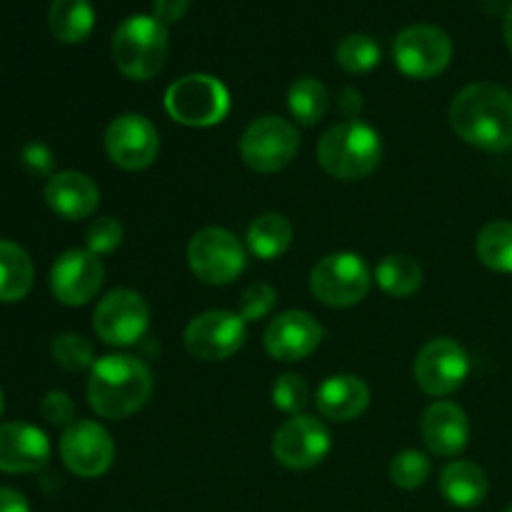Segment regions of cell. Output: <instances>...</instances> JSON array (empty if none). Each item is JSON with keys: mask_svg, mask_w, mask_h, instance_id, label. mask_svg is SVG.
I'll use <instances>...</instances> for the list:
<instances>
[{"mask_svg": "<svg viewBox=\"0 0 512 512\" xmlns=\"http://www.w3.org/2000/svg\"><path fill=\"white\" fill-rule=\"evenodd\" d=\"M450 125L465 143L505 153L512 148V93L495 83L468 85L450 103Z\"/></svg>", "mask_w": 512, "mask_h": 512, "instance_id": "obj_1", "label": "cell"}, {"mask_svg": "<svg viewBox=\"0 0 512 512\" xmlns=\"http://www.w3.org/2000/svg\"><path fill=\"white\" fill-rule=\"evenodd\" d=\"M153 393V373L133 355H105L90 368V408L108 420H125L138 413Z\"/></svg>", "mask_w": 512, "mask_h": 512, "instance_id": "obj_2", "label": "cell"}, {"mask_svg": "<svg viewBox=\"0 0 512 512\" xmlns=\"http://www.w3.org/2000/svg\"><path fill=\"white\" fill-rule=\"evenodd\" d=\"M383 158V140L373 125L345 120L333 125L318 143V163L338 180H360L373 173Z\"/></svg>", "mask_w": 512, "mask_h": 512, "instance_id": "obj_3", "label": "cell"}, {"mask_svg": "<svg viewBox=\"0 0 512 512\" xmlns=\"http://www.w3.org/2000/svg\"><path fill=\"white\" fill-rule=\"evenodd\" d=\"M168 28L155 15H133L113 35V60L130 80H150L168 60Z\"/></svg>", "mask_w": 512, "mask_h": 512, "instance_id": "obj_4", "label": "cell"}, {"mask_svg": "<svg viewBox=\"0 0 512 512\" xmlns=\"http://www.w3.org/2000/svg\"><path fill=\"white\" fill-rule=\"evenodd\" d=\"M165 110L175 123L190 125V128H210L228 115L230 93L213 75H185L175 80L165 93Z\"/></svg>", "mask_w": 512, "mask_h": 512, "instance_id": "obj_5", "label": "cell"}, {"mask_svg": "<svg viewBox=\"0 0 512 512\" xmlns=\"http://www.w3.org/2000/svg\"><path fill=\"white\" fill-rule=\"evenodd\" d=\"M310 290L330 308L358 305L370 290V270L355 253H330L310 273Z\"/></svg>", "mask_w": 512, "mask_h": 512, "instance_id": "obj_6", "label": "cell"}, {"mask_svg": "<svg viewBox=\"0 0 512 512\" xmlns=\"http://www.w3.org/2000/svg\"><path fill=\"white\" fill-rule=\"evenodd\" d=\"M188 263L195 278L208 285H228L248 265L240 240L223 228H203L188 245Z\"/></svg>", "mask_w": 512, "mask_h": 512, "instance_id": "obj_7", "label": "cell"}, {"mask_svg": "<svg viewBox=\"0 0 512 512\" xmlns=\"http://www.w3.org/2000/svg\"><path fill=\"white\" fill-rule=\"evenodd\" d=\"M298 148V130L275 115L253 120L240 138V155L255 173H278L293 163Z\"/></svg>", "mask_w": 512, "mask_h": 512, "instance_id": "obj_8", "label": "cell"}, {"mask_svg": "<svg viewBox=\"0 0 512 512\" xmlns=\"http://www.w3.org/2000/svg\"><path fill=\"white\" fill-rule=\"evenodd\" d=\"M393 58L400 73L408 78H435L450 65L453 40L438 25H410L395 38Z\"/></svg>", "mask_w": 512, "mask_h": 512, "instance_id": "obj_9", "label": "cell"}, {"mask_svg": "<svg viewBox=\"0 0 512 512\" xmlns=\"http://www.w3.org/2000/svg\"><path fill=\"white\" fill-rule=\"evenodd\" d=\"M150 325V308L135 290L120 288L105 295L93 313V330L108 345L128 348L145 335Z\"/></svg>", "mask_w": 512, "mask_h": 512, "instance_id": "obj_10", "label": "cell"}, {"mask_svg": "<svg viewBox=\"0 0 512 512\" xmlns=\"http://www.w3.org/2000/svg\"><path fill=\"white\" fill-rule=\"evenodd\" d=\"M248 323L230 310H208L185 328V348L193 358L218 363L230 358L245 345Z\"/></svg>", "mask_w": 512, "mask_h": 512, "instance_id": "obj_11", "label": "cell"}, {"mask_svg": "<svg viewBox=\"0 0 512 512\" xmlns=\"http://www.w3.org/2000/svg\"><path fill=\"white\" fill-rule=\"evenodd\" d=\"M415 383L428 395H450L468 380L470 358L460 343L450 338H435L415 358Z\"/></svg>", "mask_w": 512, "mask_h": 512, "instance_id": "obj_12", "label": "cell"}, {"mask_svg": "<svg viewBox=\"0 0 512 512\" xmlns=\"http://www.w3.org/2000/svg\"><path fill=\"white\" fill-rule=\"evenodd\" d=\"M60 458L80 478H100L115 458V443L95 420H75L60 438Z\"/></svg>", "mask_w": 512, "mask_h": 512, "instance_id": "obj_13", "label": "cell"}, {"mask_svg": "<svg viewBox=\"0 0 512 512\" xmlns=\"http://www.w3.org/2000/svg\"><path fill=\"white\" fill-rule=\"evenodd\" d=\"M333 440L318 418L295 415L273 435V455L290 470H310L328 458Z\"/></svg>", "mask_w": 512, "mask_h": 512, "instance_id": "obj_14", "label": "cell"}, {"mask_svg": "<svg viewBox=\"0 0 512 512\" xmlns=\"http://www.w3.org/2000/svg\"><path fill=\"white\" fill-rule=\"evenodd\" d=\"M158 150V130L138 113L118 115L105 130V153L123 170H145L155 163Z\"/></svg>", "mask_w": 512, "mask_h": 512, "instance_id": "obj_15", "label": "cell"}, {"mask_svg": "<svg viewBox=\"0 0 512 512\" xmlns=\"http://www.w3.org/2000/svg\"><path fill=\"white\" fill-rule=\"evenodd\" d=\"M105 270L98 255L90 250H65L50 270V290L55 300L70 308L90 303L103 288Z\"/></svg>", "mask_w": 512, "mask_h": 512, "instance_id": "obj_16", "label": "cell"}, {"mask_svg": "<svg viewBox=\"0 0 512 512\" xmlns=\"http://www.w3.org/2000/svg\"><path fill=\"white\" fill-rule=\"evenodd\" d=\"M263 340L270 358L295 363L318 350L323 343V325L305 310H285L270 320Z\"/></svg>", "mask_w": 512, "mask_h": 512, "instance_id": "obj_17", "label": "cell"}, {"mask_svg": "<svg viewBox=\"0 0 512 512\" xmlns=\"http://www.w3.org/2000/svg\"><path fill=\"white\" fill-rule=\"evenodd\" d=\"M50 460V440L30 423L0 425V473H35Z\"/></svg>", "mask_w": 512, "mask_h": 512, "instance_id": "obj_18", "label": "cell"}, {"mask_svg": "<svg viewBox=\"0 0 512 512\" xmlns=\"http://www.w3.org/2000/svg\"><path fill=\"white\" fill-rule=\"evenodd\" d=\"M420 430H423V440L430 453L445 455V458L463 453L470 440L468 415L460 405L448 403V400L433 403L425 410Z\"/></svg>", "mask_w": 512, "mask_h": 512, "instance_id": "obj_19", "label": "cell"}, {"mask_svg": "<svg viewBox=\"0 0 512 512\" xmlns=\"http://www.w3.org/2000/svg\"><path fill=\"white\" fill-rule=\"evenodd\" d=\"M45 203L65 220H85L100 203V190L93 180L78 170L53 175L45 185Z\"/></svg>", "mask_w": 512, "mask_h": 512, "instance_id": "obj_20", "label": "cell"}, {"mask_svg": "<svg viewBox=\"0 0 512 512\" xmlns=\"http://www.w3.org/2000/svg\"><path fill=\"white\" fill-rule=\"evenodd\" d=\"M320 415L335 423L360 418L370 405V388L358 375H333L325 380L315 395Z\"/></svg>", "mask_w": 512, "mask_h": 512, "instance_id": "obj_21", "label": "cell"}, {"mask_svg": "<svg viewBox=\"0 0 512 512\" xmlns=\"http://www.w3.org/2000/svg\"><path fill=\"white\" fill-rule=\"evenodd\" d=\"M440 493L455 508H475L488 495V475L470 460H455L440 473Z\"/></svg>", "mask_w": 512, "mask_h": 512, "instance_id": "obj_22", "label": "cell"}, {"mask_svg": "<svg viewBox=\"0 0 512 512\" xmlns=\"http://www.w3.org/2000/svg\"><path fill=\"white\" fill-rule=\"evenodd\" d=\"M33 260L13 240H0V303H18L33 288Z\"/></svg>", "mask_w": 512, "mask_h": 512, "instance_id": "obj_23", "label": "cell"}, {"mask_svg": "<svg viewBox=\"0 0 512 512\" xmlns=\"http://www.w3.org/2000/svg\"><path fill=\"white\" fill-rule=\"evenodd\" d=\"M48 25L55 40L78 45L93 33L95 13L88 0H53L48 10Z\"/></svg>", "mask_w": 512, "mask_h": 512, "instance_id": "obj_24", "label": "cell"}, {"mask_svg": "<svg viewBox=\"0 0 512 512\" xmlns=\"http://www.w3.org/2000/svg\"><path fill=\"white\" fill-rule=\"evenodd\" d=\"M293 243V225L285 215L265 213L250 223L248 248L255 258L275 260Z\"/></svg>", "mask_w": 512, "mask_h": 512, "instance_id": "obj_25", "label": "cell"}, {"mask_svg": "<svg viewBox=\"0 0 512 512\" xmlns=\"http://www.w3.org/2000/svg\"><path fill=\"white\" fill-rule=\"evenodd\" d=\"M375 280L393 298H410L423 285V268L408 255H388L380 260Z\"/></svg>", "mask_w": 512, "mask_h": 512, "instance_id": "obj_26", "label": "cell"}, {"mask_svg": "<svg viewBox=\"0 0 512 512\" xmlns=\"http://www.w3.org/2000/svg\"><path fill=\"white\" fill-rule=\"evenodd\" d=\"M480 263L488 265L495 273H512V223L508 220H495L488 223L478 235Z\"/></svg>", "mask_w": 512, "mask_h": 512, "instance_id": "obj_27", "label": "cell"}, {"mask_svg": "<svg viewBox=\"0 0 512 512\" xmlns=\"http://www.w3.org/2000/svg\"><path fill=\"white\" fill-rule=\"evenodd\" d=\"M288 108L298 123L313 128V125H318L320 120L325 118V113H328V90H325V85L315 78L295 80V83L290 85Z\"/></svg>", "mask_w": 512, "mask_h": 512, "instance_id": "obj_28", "label": "cell"}, {"mask_svg": "<svg viewBox=\"0 0 512 512\" xmlns=\"http://www.w3.org/2000/svg\"><path fill=\"white\" fill-rule=\"evenodd\" d=\"M335 58H338L340 68L348 70V73H370L380 63V45L370 35L353 33L340 40L338 50H335Z\"/></svg>", "mask_w": 512, "mask_h": 512, "instance_id": "obj_29", "label": "cell"}, {"mask_svg": "<svg viewBox=\"0 0 512 512\" xmlns=\"http://www.w3.org/2000/svg\"><path fill=\"white\" fill-rule=\"evenodd\" d=\"M433 465H430L428 455L420 450H403L390 463V480L403 490H418L428 483Z\"/></svg>", "mask_w": 512, "mask_h": 512, "instance_id": "obj_30", "label": "cell"}, {"mask_svg": "<svg viewBox=\"0 0 512 512\" xmlns=\"http://www.w3.org/2000/svg\"><path fill=\"white\" fill-rule=\"evenodd\" d=\"M53 358L60 368L70 370V373H80L95 365L93 345L78 333H63L53 340Z\"/></svg>", "mask_w": 512, "mask_h": 512, "instance_id": "obj_31", "label": "cell"}, {"mask_svg": "<svg viewBox=\"0 0 512 512\" xmlns=\"http://www.w3.org/2000/svg\"><path fill=\"white\" fill-rule=\"evenodd\" d=\"M310 403V388L300 375L285 373L273 385V405L283 413L298 415Z\"/></svg>", "mask_w": 512, "mask_h": 512, "instance_id": "obj_32", "label": "cell"}, {"mask_svg": "<svg viewBox=\"0 0 512 512\" xmlns=\"http://www.w3.org/2000/svg\"><path fill=\"white\" fill-rule=\"evenodd\" d=\"M123 223L113 215H103L90 223L88 233H85V243L93 255H110L113 250L120 248L123 243Z\"/></svg>", "mask_w": 512, "mask_h": 512, "instance_id": "obj_33", "label": "cell"}, {"mask_svg": "<svg viewBox=\"0 0 512 512\" xmlns=\"http://www.w3.org/2000/svg\"><path fill=\"white\" fill-rule=\"evenodd\" d=\"M275 300H278V293H275L273 285L268 283H253L243 290L240 295V318L245 323H255V320H263L265 315H270V310L275 308Z\"/></svg>", "mask_w": 512, "mask_h": 512, "instance_id": "obj_34", "label": "cell"}, {"mask_svg": "<svg viewBox=\"0 0 512 512\" xmlns=\"http://www.w3.org/2000/svg\"><path fill=\"white\" fill-rule=\"evenodd\" d=\"M40 410H43V418L53 425H65L68 428V425L75 423V403L70 400L68 393H60V390L45 395Z\"/></svg>", "mask_w": 512, "mask_h": 512, "instance_id": "obj_35", "label": "cell"}, {"mask_svg": "<svg viewBox=\"0 0 512 512\" xmlns=\"http://www.w3.org/2000/svg\"><path fill=\"white\" fill-rule=\"evenodd\" d=\"M20 160H23V165L33 175H48L50 170H53V153H50L48 145L43 143L25 145Z\"/></svg>", "mask_w": 512, "mask_h": 512, "instance_id": "obj_36", "label": "cell"}, {"mask_svg": "<svg viewBox=\"0 0 512 512\" xmlns=\"http://www.w3.org/2000/svg\"><path fill=\"white\" fill-rule=\"evenodd\" d=\"M190 8V0H153L155 18L163 25L178 23V20L185 18Z\"/></svg>", "mask_w": 512, "mask_h": 512, "instance_id": "obj_37", "label": "cell"}, {"mask_svg": "<svg viewBox=\"0 0 512 512\" xmlns=\"http://www.w3.org/2000/svg\"><path fill=\"white\" fill-rule=\"evenodd\" d=\"M0 512H30V505L23 493L0 485Z\"/></svg>", "mask_w": 512, "mask_h": 512, "instance_id": "obj_38", "label": "cell"}, {"mask_svg": "<svg viewBox=\"0 0 512 512\" xmlns=\"http://www.w3.org/2000/svg\"><path fill=\"white\" fill-rule=\"evenodd\" d=\"M340 108H343V113L348 115V118H353V115H358V110L363 108V100H360L358 90L345 88V90H343V98H340Z\"/></svg>", "mask_w": 512, "mask_h": 512, "instance_id": "obj_39", "label": "cell"}, {"mask_svg": "<svg viewBox=\"0 0 512 512\" xmlns=\"http://www.w3.org/2000/svg\"><path fill=\"white\" fill-rule=\"evenodd\" d=\"M503 33H505V43H508L510 53H512V3L505 10V23H503Z\"/></svg>", "mask_w": 512, "mask_h": 512, "instance_id": "obj_40", "label": "cell"}, {"mask_svg": "<svg viewBox=\"0 0 512 512\" xmlns=\"http://www.w3.org/2000/svg\"><path fill=\"white\" fill-rule=\"evenodd\" d=\"M3 408H5V398H3V390H0V415H3Z\"/></svg>", "mask_w": 512, "mask_h": 512, "instance_id": "obj_41", "label": "cell"}, {"mask_svg": "<svg viewBox=\"0 0 512 512\" xmlns=\"http://www.w3.org/2000/svg\"><path fill=\"white\" fill-rule=\"evenodd\" d=\"M505 512H512V505H510V508H508V510H505Z\"/></svg>", "mask_w": 512, "mask_h": 512, "instance_id": "obj_42", "label": "cell"}]
</instances>
